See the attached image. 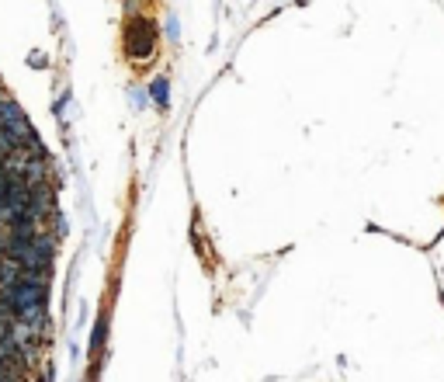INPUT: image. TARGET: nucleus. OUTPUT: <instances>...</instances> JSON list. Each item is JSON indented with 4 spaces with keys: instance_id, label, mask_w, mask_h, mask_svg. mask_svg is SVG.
I'll list each match as a JSON object with an SVG mask.
<instances>
[{
    "instance_id": "nucleus-1",
    "label": "nucleus",
    "mask_w": 444,
    "mask_h": 382,
    "mask_svg": "<svg viewBox=\"0 0 444 382\" xmlns=\"http://www.w3.org/2000/svg\"><path fill=\"white\" fill-rule=\"evenodd\" d=\"M153 94H157L160 105H167V80H157V84H153Z\"/></svg>"
}]
</instances>
